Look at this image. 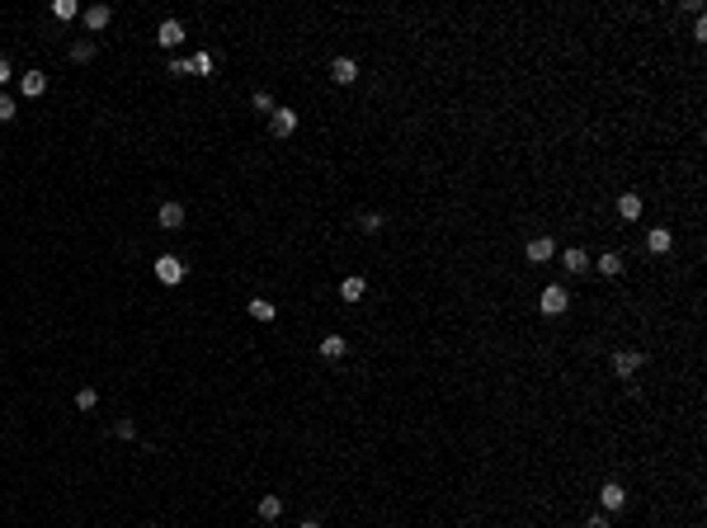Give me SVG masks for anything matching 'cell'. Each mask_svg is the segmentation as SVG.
Masks as SVG:
<instances>
[{
  "instance_id": "6da1fadb",
  "label": "cell",
  "mask_w": 707,
  "mask_h": 528,
  "mask_svg": "<svg viewBox=\"0 0 707 528\" xmlns=\"http://www.w3.org/2000/svg\"><path fill=\"white\" fill-rule=\"evenodd\" d=\"M641 363H646V354H641V349H618V354H613V372H618V377H637Z\"/></svg>"
},
{
  "instance_id": "7a4b0ae2",
  "label": "cell",
  "mask_w": 707,
  "mask_h": 528,
  "mask_svg": "<svg viewBox=\"0 0 707 528\" xmlns=\"http://www.w3.org/2000/svg\"><path fill=\"white\" fill-rule=\"evenodd\" d=\"M156 278L165 283V288H175L179 278H184V259H179V255H160V259H156Z\"/></svg>"
},
{
  "instance_id": "3957f363",
  "label": "cell",
  "mask_w": 707,
  "mask_h": 528,
  "mask_svg": "<svg viewBox=\"0 0 707 528\" xmlns=\"http://www.w3.org/2000/svg\"><path fill=\"white\" fill-rule=\"evenodd\" d=\"M538 307H542V316H561V312L570 307L566 288H561V283H552V288H542V302H538Z\"/></svg>"
},
{
  "instance_id": "277c9868",
  "label": "cell",
  "mask_w": 707,
  "mask_h": 528,
  "mask_svg": "<svg viewBox=\"0 0 707 528\" xmlns=\"http://www.w3.org/2000/svg\"><path fill=\"white\" fill-rule=\"evenodd\" d=\"M269 133H274V137H293L297 133V109H274V114H269Z\"/></svg>"
},
{
  "instance_id": "5b68a950",
  "label": "cell",
  "mask_w": 707,
  "mask_h": 528,
  "mask_svg": "<svg viewBox=\"0 0 707 528\" xmlns=\"http://www.w3.org/2000/svg\"><path fill=\"white\" fill-rule=\"evenodd\" d=\"M160 232H179L184 227V203H160Z\"/></svg>"
},
{
  "instance_id": "8992f818",
  "label": "cell",
  "mask_w": 707,
  "mask_h": 528,
  "mask_svg": "<svg viewBox=\"0 0 707 528\" xmlns=\"http://www.w3.org/2000/svg\"><path fill=\"white\" fill-rule=\"evenodd\" d=\"M156 43H160V47H179V43H184V24H179V20H165V24L156 29Z\"/></svg>"
},
{
  "instance_id": "52a82bcc",
  "label": "cell",
  "mask_w": 707,
  "mask_h": 528,
  "mask_svg": "<svg viewBox=\"0 0 707 528\" xmlns=\"http://www.w3.org/2000/svg\"><path fill=\"white\" fill-rule=\"evenodd\" d=\"M599 505H604V509H623V505H628V490L618 486V481H604V490H599Z\"/></svg>"
},
{
  "instance_id": "ba28073f",
  "label": "cell",
  "mask_w": 707,
  "mask_h": 528,
  "mask_svg": "<svg viewBox=\"0 0 707 528\" xmlns=\"http://www.w3.org/2000/svg\"><path fill=\"white\" fill-rule=\"evenodd\" d=\"M552 255H556L552 236H533V241H529V259H533V264H547Z\"/></svg>"
},
{
  "instance_id": "9c48e42d",
  "label": "cell",
  "mask_w": 707,
  "mask_h": 528,
  "mask_svg": "<svg viewBox=\"0 0 707 528\" xmlns=\"http://www.w3.org/2000/svg\"><path fill=\"white\" fill-rule=\"evenodd\" d=\"M330 71H335V85H354V80H358V61H354V57H335Z\"/></svg>"
},
{
  "instance_id": "30bf717a",
  "label": "cell",
  "mask_w": 707,
  "mask_h": 528,
  "mask_svg": "<svg viewBox=\"0 0 707 528\" xmlns=\"http://www.w3.org/2000/svg\"><path fill=\"white\" fill-rule=\"evenodd\" d=\"M43 90H47V76H43V71H29V76H20V95L38 99Z\"/></svg>"
},
{
  "instance_id": "8fae6325",
  "label": "cell",
  "mask_w": 707,
  "mask_h": 528,
  "mask_svg": "<svg viewBox=\"0 0 707 528\" xmlns=\"http://www.w3.org/2000/svg\"><path fill=\"white\" fill-rule=\"evenodd\" d=\"M109 20H114L109 5H90V10H85V29H95V33H99V29H109Z\"/></svg>"
},
{
  "instance_id": "7c38bea8",
  "label": "cell",
  "mask_w": 707,
  "mask_h": 528,
  "mask_svg": "<svg viewBox=\"0 0 707 528\" xmlns=\"http://www.w3.org/2000/svg\"><path fill=\"white\" fill-rule=\"evenodd\" d=\"M618 217H623V222H637V217H641V194H623V198H618Z\"/></svg>"
},
{
  "instance_id": "4fadbf2b",
  "label": "cell",
  "mask_w": 707,
  "mask_h": 528,
  "mask_svg": "<svg viewBox=\"0 0 707 528\" xmlns=\"http://www.w3.org/2000/svg\"><path fill=\"white\" fill-rule=\"evenodd\" d=\"M363 293H368L363 278H344V283H340V297H344V302H363Z\"/></svg>"
},
{
  "instance_id": "5bb4252c",
  "label": "cell",
  "mask_w": 707,
  "mask_h": 528,
  "mask_svg": "<svg viewBox=\"0 0 707 528\" xmlns=\"http://www.w3.org/2000/svg\"><path fill=\"white\" fill-rule=\"evenodd\" d=\"M646 246H651V255H665V250H669V246H674V236H669V232H665V227H655V232H651V236H646Z\"/></svg>"
},
{
  "instance_id": "9a60e30c",
  "label": "cell",
  "mask_w": 707,
  "mask_h": 528,
  "mask_svg": "<svg viewBox=\"0 0 707 528\" xmlns=\"http://www.w3.org/2000/svg\"><path fill=\"white\" fill-rule=\"evenodd\" d=\"M344 349H349V345H344L340 335H326V340H321V354H326V359H344Z\"/></svg>"
},
{
  "instance_id": "2e32d148",
  "label": "cell",
  "mask_w": 707,
  "mask_h": 528,
  "mask_svg": "<svg viewBox=\"0 0 707 528\" xmlns=\"http://www.w3.org/2000/svg\"><path fill=\"white\" fill-rule=\"evenodd\" d=\"M566 269H570V274H585V269H589V255L570 246V250H566Z\"/></svg>"
},
{
  "instance_id": "e0dca14e",
  "label": "cell",
  "mask_w": 707,
  "mask_h": 528,
  "mask_svg": "<svg viewBox=\"0 0 707 528\" xmlns=\"http://www.w3.org/2000/svg\"><path fill=\"white\" fill-rule=\"evenodd\" d=\"M250 316H255V321H274L278 307H274V302H264V297H255V302H250Z\"/></svg>"
},
{
  "instance_id": "ac0fdd59",
  "label": "cell",
  "mask_w": 707,
  "mask_h": 528,
  "mask_svg": "<svg viewBox=\"0 0 707 528\" xmlns=\"http://www.w3.org/2000/svg\"><path fill=\"white\" fill-rule=\"evenodd\" d=\"M599 274L618 278V274H623V255H604V259H599Z\"/></svg>"
},
{
  "instance_id": "d6986e66",
  "label": "cell",
  "mask_w": 707,
  "mask_h": 528,
  "mask_svg": "<svg viewBox=\"0 0 707 528\" xmlns=\"http://www.w3.org/2000/svg\"><path fill=\"white\" fill-rule=\"evenodd\" d=\"M278 514H283V500L278 495H264L259 500V519H278Z\"/></svg>"
},
{
  "instance_id": "ffe728a7",
  "label": "cell",
  "mask_w": 707,
  "mask_h": 528,
  "mask_svg": "<svg viewBox=\"0 0 707 528\" xmlns=\"http://www.w3.org/2000/svg\"><path fill=\"white\" fill-rule=\"evenodd\" d=\"M95 401H99L95 387H80V391H76V406H80V411H95Z\"/></svg>"
},
{
  "instance_id": "44dd1931",
  "label": "cell",
  "mask_w": 707,
  "mask_h": 528,
  "mask_svg": "<svg viewBox=\"0 0 707 528\" xmlns=\"http://www.w3.org/2000/svg\"><path fill=\"white\" fill-rule=\"evenodd\" d=\"M52 15L57 20H76V0H52Z\"/></svg>"
},
{
  "instance_id": "7402d4cb",
  "label": "cell",
  "mask_w": 707,
  "mask_h": 528,
  "mask_svg": "<svg viewBox=\"0 0 707 528\" xmlns=\"http://www.w3.org/2000/svg\"><path fill=\"white\" fill-rule=\"evenodd\" d=\"M358 227H363L368 236H377V232H382V213H363V222H358Z\"/></svg>"
},
{
  "instance_id": "603a6c76",
  "label": "cell",
  "mask_w": 707,
  "mask_h": 528,
  "mask_svg": "<svg viewBox=\"0 0 707 528\" xmlns=\"http://www.w3.org/2000/svg\"><path fill=\"white\" fill-rule=\"evenodd\" d=\"M90 57H95V43H76L71 47V61H90Z\"/></svg>"
},
{
  "instance_id": "cb8c5ba5",
  "label": "cell",
  "mask_w": 707,
  "mask_h": 528,
  "mask_svg": "<svg viewBox=\"0 0 707 528\" xmlns=\"http://www.w3.org/2000/svg\"><path fill=\"white\" fill-rule=\"evenodd\" d=\"M189 66H194V76H208V71H213V57H208V52H198Z\"/></svg>"
},
{
  "instance_id": "d4e9b609",
  "label": "cell",
  "mask_w": 707,
  "mask_h": 528,
  "mask_svg": "<svg viewBox=\"0 0 707 528\" xmlns=\"http://www.w3.org/2000/svg\"><path fill=\"white\" fill-rule=\"evenodd\" d=\"M15 114H20V109H15V99H10V95H0V123H10Z\"/></svg>"
},
{
  "instance_id": "484cf974",
  "label": "cell",
  "mask_w": 707,
  "mask_h": 528,
  "mask_svg": "<svg viewBox=\"0 0 707 528\" xmlns=\"http://www.w3.org/2000/svg\"><path fill=\"white\" fill-rule=\"evenodd\" d=\"M255 109H259V114H274L278 104H274V95H264V90H259V95H255Z\"/></svg>"
},
{
  "instance_id": "4316f807",
  "label": "cell",
  "mask_w": 707,
  "mask_h": 528,
  "mask_svg": "<svg viewBox=\"0 0 707 528\" xmlns=\"http://www.w3.org/2000/svg\"><path fill=\"white\" fill-rule=\"evenodd\" d=\"M114 434H118V439H132V434H137V425H132V420H118Z\"/></svg>"
},
{
  "instance_id": "83f0119b",
  "label": "cell",
  "mask_w": 707,
  "mask_h": 528,
  "mask_svg": "<svg viewBox=\"0 0 707 528\" xmlns=\"http://www.w3.org/2000/svg\"><path fill=\"white\" fill-rule=\"evenodd\" d=\"M189 71H194V66H189L184 57H175V61H170V76H189Z\"/></svg>"
},
{
  "instance_id": "f1b7e54d",
  "label": "cell",
  "mask_w": 707,
  "mask_h": 528,
  "mask_svg": "<svg viewBox=\"0 0 707 528\" xmlns=\"http://www.w3.org/2000/svg\"><path fill=\"white\" fill-rule=\"evenodd\" d=\"M10 76H15V71H10V61L0 57V85H5V80H10Z\"/></svg>"
},
{
  "instance_id": "f546056e",
  "label": "cell",
  "mask_w": 707,
  "mask_h": 528,
  "mask_svg": "<svg viewBox=\"0 0 707 528\" xmlns=\"http://www.w3.org/2000/svg\"><path fill=\"white\" fill-rule=\"evenodd\" d=\"M589 528H609V519H604V514H594V519H589Z\"/></svg>"
},
{
  "instance_id": "4dcf8cb0",
  "label": "cell",
  "mask_w": 707,
  "mask_h": 528,
  "mask_svg": "<svg viewBox=\"0 0 707 528\" xmlns=\"http://www.w3.org/2000/svg\"><path fill=\"white\" fill-rule=\"evenodd\" d=\"M302 528H321V524H316V519H307V524H302Z\"/></svg>"
}]
</instances>
